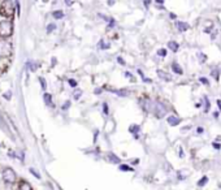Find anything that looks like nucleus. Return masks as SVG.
Wrapping results in <instances>:
<instances>
[{"instance_id":"1","label":"nucleus","mask_w":221,"mask_h":190,"mask_svg":"<svg viewBox=\"0 0 221 190\" xmlns=\"http://www.w3.org/2000/svg\"><path fill=\"white\" fill-rule=\"evenodd\" d=\"M13 52L12 43L9 40H7V38H0V59H5L9 57Z\"/></svg>"},{"instance_id":"2","label":"nucleus","mask_w":221,"mask_h":190,"mask_svg":"<svg viewBox=\"0 0 221 190\" xmlns=\"http://www.w3.org/2000/svg\"><path fill=\"white\" fill-rule=\"evenodd\" d=\"M13 34V24L10 20L0 22V38H8Z\"/></svg>"},{"instance_id":"3","label":"nucleus","mask_w":221,"mask_h":190,"mask_svg":"<svg viewBox=\"0 0 221 190\" xmlns=\"http://www.w3.org/2000/svg\"><path fill=\"white\" fill-rule=\"evenodd\" d=\"M13 13V3L12 0H4V1L1 3V7H0V14H3V16H12Z\"/></svg>"},{"instance_id":"4","label":"nucleus","mask_w":221,"mask_h":190,"mask_svg":"<svg viewBox=\"0 0 221 190\" xmlns=\"http://www.w3.org/2000/svg\"><path fill=\"white\" fill-rule=\"evenodd\" d=\"M1 176H3V180L5 182H8V184H13V182H16V180H17V174L12 168H5L3 171Z\"/></svg>"},{"instance_id":"5","label":"nucleus","mask_w":221,"mask_h":190,"mask_svg":"<svg viewBox=\"0 0 221 190\" xmlns=\"http://www.w3.org/2000/svg\"><path fill=\"white\" fill-rule=\"evenodd\" d=\"M174 26H176V29H177L179 33H185V31H187V30H190V29H191V26L187 24V22L179 21V20H177V21L174 22Z\"/></svg>"},{"instance_id":"6","label":"nucleus","mask_w":221,"mask_h":190,"mask_svg":"<svg viewBox=\"0 0 221 190\" xmlns=\"http://www.w3.org/2000/svg\"><path fill=\"white\" fill-rule=\"evenodd\" d=\"M103 89H108V87L104 86ZM108 90L112 91V92H115V94H117L118 96H121V98L129 96V94H130V91H129V90H126V89H108Z\"/></svg>"},{"instance_id":"7","label":"nucleus","mask_w":221,"mask_h":190,"mask_svg":"<svg viewBox=\"0 0 221 190\" xmlns=\"http://www.w3.org/2000/svg\"><path fill=\"white\" fill-rule=\"evenodd\" d=\"M167 46H168V50L169 51H172L173 54H177V52L179 51V43L178 42H176V40H168V43H167Z\"/></svg>"},{"instance_id":"8","label":"nucleus","mask_w":221,"mask_h":190,"mask_svg":"<svg viewBox=\"0 0 221 190\" xmlns=\"http://www.w3.org/2000/svg\"><path fill=\"white\" fill-rule=\"evenodd\" d=\"M170 69H172V72H173L174 74H177V76H183V69H182V66L178 64L177 61H173L170 64Z\"/></svg>"},{"instance_id":"9","label":"nucleus","mask_w":221,"mask_h":190,"mask_svg":"<svg viewBox=\"0 0 221 190\" xmlns=\"http://www.w3.org/2000/svg\"><path fill=\"white\" fill-rule=\"evenodd\" d=\"M156 74H157V77H159L160 80L165 81V82H170V81H172V77L167 72H164V70H161V69H157L156 70Z\"/></svg>"},{"instance_id":"10","label":"nucleus","mask_w":221,"mask_h":190,"mask_svg":"<svg viewBox=\"0 0 221 190\" xmlns=\"http://www.w3.org/2000/svg\"><path fill=\"white\" fill-rule=\"evenodd\" d=\"M167 121L170 126H177V125H179V122H181V118H178L176 116H168Z\"/></svg>"},{"instance_id":"11","label":"nucleus","mask_w":221,"mask_h":190,"mask_svg":"<svg viewBox=\"0 0 221 190\" xmlns=\"http://www.w3.org/2000/svg\"><path fill=\"white\" fill-rule=\"evenodd\" d=\"M209 74H211V77L215 78L216 82H219V81H220V74H221V69L220 68H213Z\"/></svg>"},{"instance_id":"12","label":"nucleus","mask_w":221,"mask_h":190,"mask_svg":"<svg viewBox=\"0 0 221 190\" xmlns=\"http://www.w3.org/2000/svg\"><path fill=\"white\" fill-rule=\"evenodd\" d=\"M52 17H54L55 20H63V18L65 17V13L63 12L61 9H57V10H54V12H52Z\"/></svg>"},{"instance_id":"13","label":"nucleus","mask_w":221,"mask_h":190,"mask_svg":"<svg viewBox=\"0 0 221 190\" xmlns=\"http://www.w3.org/2000/svg\"><path fill=\"white\" fill-rule=\"evenodd\" d=\"M98 48H99V50H103V51L109 50V48H111V43H104V39H100L99 42H98Z\"/></svg>"},{"instance_id":"14","label":"nucleus","mask_w":221,"mask_h":190,"mask_svg":"<svg viewBox=\"0 0 221 190\" xmlns=\"http://www.w3.org/2000/svg\"><path fill=\"white\" fill-rule=\"evenodd\" d=\"M156 55L159 57H167L168 56V48H159V50L156 51Z\"/></svg>"},{"instance_id":"15","label":"nucleus","mask_w":221,"mask_h":190,"mask_svg":"<svg viewBox=\"0 0 221 190\" xmlns=\"http://www.w3.org/2000/svg\"><path fill=\"white\" fill-rule=\"evenodd\" d=\"M196 57H198V60H199V63H205L208 60V56L204 54V52H198Z\"/></svg>"},{"instance_id":"16","label":"nucleus","mask_w":221,"mask_h":190,"mask_svg":"<svg viewBox=\"0 0 221 190\" xmlns=\"http://www.w3.org/2000/svg\"><path fill=\"white\" fill-rule=\"evenodd\" d=\"M129 132L132 133V134H138V133L141 132V126H139V125H135V124L130 125V128H129Z\"/></svg>"},{"instance_id":"17","label":"nucleus","mask_w":221,"mask_h":190,"mask_svg":"<svg viewBox=\"0 0 221 190\" xmlns=\"http://www.w3.org/2000/svg\"><path fill=\"white\" fill-rule=\"evenodd\" d=\"M107 24H108V25H107V30H111V29H115V28H116L117 22H116V20H115L113 17H111V18H109V21H108Z\"/></svg>"},{"instance_id":"18","label":"nucleus","mask_w":221,"mask_h":190,"mask_svg":"<svg viewBox=\"0 0 221 190\" xmlns=\"http://www.w3.org/2000/svg\"><path fill=\"white\" fill-rule=\"evenodd\" d=\"M43 99H44V103L47 104V106H52V95L46 92V94L43 95Z\"/></svg>"},{"instance_id":"19","label":"nucleus","mask_w":221,"mask_h":190,"mask_svg":"<svg viewBox=\"0 0 221 190\" xmlns=\"http://www.w3.org/2000/svg\"><path fill=\"white\" fill-rule=\"evenodd\" d=\"M57 29V25L56 24H48L47 25V34H51L52 31H55Z\"/></svg>"},{"instance_id":"20","label":"nucleus","mask_w":221,"mask_h":190,"mask_svg":"<svg viewBox=\"0 0 221 190\" xmlns=\"http://www.w3.org/2000/svg\"><path fill=\"white\" fill-rule=\"evenodd\" d=\"M102 107H103V113L106 115V116H108L109 115V106H108L107 102H103L102 103Z\"/></svg>"},{"instance_id":"21","label":"nucleus","mask_w":221,"mask_h":190,"mask_svg":"<svg viewBox=\"0 0 221 190\" xmlns=\"http://www.w3.org/2000/svg\"><path fill=\"white\" fill-rule=\"evenodd\" d=\"M108 159H109L112 163H120V162H121L118 156H116L115 154H108Z\"/></svg>"},{"instance_id":"22","label":"nucleus","mask_w":221,"mask_h":190,"mask_svg":"<svg viewBox=\"0 0 221 190\" xmlns=\"http://www.w3.org/2000/svg\"><path fill=\"white\" fill-rule=\"evenodd\" d=\"M203 100H204V112H208L209 107H211V103H209V100H208V96H204Z\"/></svg>"},{"instance_id":"23","label":"nucleus","mask_w":221,"mask_h":190,"mask_svg":"<svg viewBox=\"0 0 221 190\" xmlns=\"http://www.w3.org/2000/svg\"><path fill=\"white\" fill-rule=\"evenodd\" d=\"M20 190H31V186H30L28 182L22 181L21 184H20Z\"/></svg>"},{"instance_id":"24","label":"nucleus","mask_w":221,"mask_h":190,"mask_svg":"<svg viewBox=\"0 0 221 190\" xmlns=\"http://www.w3.org/2000/svg\"><path fill=\"white\" fill-rule=\"evenodd\" d=\"M199 82L203 83L204 86H211V83H209V80L207 77H199Z\"/></svg>"},{"instance_id":"25","label":"nucleus","mask_w":221,"mask_h":190,"mask_svg":"<svg viewBox=\"0 0 221 190\" xmlns=\"http://www.w3.org/2000/svg\"><path fill=\"white\" fill-rule=\"evenodd\" d=\"M26 65L29 66V69L31 70V72H35V70H36V68H38V66H39V65H36L35 63H33V61H29Z\"/></svg>"},{"instance_id":"26","label":"nucleus","mask_w":221,"mask_h":190,"mask_svg":"<svg viewBox=\"0 0 221 190\" xmlns=\"http://www.w3.org/2000/svg\"><path fill=\"white\" fill-rule=\"evenodd\" d=\"M68 83H69V86L70 87H73V89H77V86H78V82L74 78H69L68 80Z\"/></svg>"},{"instance_id":"27","label":"nucleus","mask_w":221,"mask_h":190,"mask_svg":"<svg viewBox=\"0 0 221 190\" xmlns=\"http://www.w3.org/2000/svg\"><path fill=\"white\" fill-rule=\"evenodd\" d=\"M120 171H124V172H125V171H126V172H132V171H134V169L132 168V167L126 165V164H121V165H120Z\"/></svg>"},{"instance_id":"28","label":"nucleus","mask_w":221,"mask_h":190,"mask_svg":"<svg viewBox=\"0 0 221 190\" xmlns=\"http://www.w3.org/2000/svg\"><path fill=\"white\" fill-rule=\"evenodd\" d=\"M81 95H82V90H80V89H77V90L73 92V98H74V100H78V99L81 98Z\"/></svg>"},{"instance_id":"29","label":"nucleus","mask_w":221,"mask_h":190,"mask_svg":"<svg viewBox=\"0 0 221 190\" xmlns=\"http://www.w3.org/2000/svg\"><path fill=\"white\" fill-rule=\"evenodd\" d=\"M116 61H117V63H118V64L121 65V66H126V61L124 60V59H122V56H120V55H118L117 57H116Z\"/></svg>"},{"instance_id":"30","label":"nucleus","mask_w":221,"mask_h":190,"mask_svg":"<svg viewBox=\"0 0 221 190\" xmlns=\"http://www.w3.org/2000/svg\"><path fill=\"white\" fill-rule=\"evenodd\" d=\"M124 77H125V78H129V80H132V81H134L133 73H132V72H129V70H126V72H124Z\"/></svg>"},{"instance_id":"31","label":"nucleus","mask_w":221,"mask_h":190,"mask_svg":"<svg viewBox=\"0 0 221 190\" xmlns=\"http://www.w3.org/2000/svg\"><path fill=\"white\" fill-rule=\"evenodd\" d=\"M143 7L146 9H150V7H151V3H152V0H143Z\"/></svg>"},{"instance_id":"32","label":"nucleus","mask_w":221,"mask_h":190,"mask_svg":"<svg viewBox=\"0 0 221 190\" xmlns=\"http://www.w3.org/2000/svg\"><path fill=\"white\" fill-rule=\"evenodd\" d=\"M39 82H40V85H42V89L44 90V89L47 87V83H46V80L44 78H42V77H39Z\"/></svg>"},{"instance_id":"33","label":"nucleus","mask_w":221,"mask_h":190,"mask_svg":"<svg viewBox=\"0 0 221 190\" xmlns=\"http://www.w3.org/2000/svg\"><path fill=\"white\" fill-rule=\"evenodd\" d=\"M168 16H169V18H170V20H177V18H178V16H177V14H176V13H173V12H169V13H168Z\"/></svg>"},{"instance_id":"34","label":"nucleus","mask_w":221,"mask_h":190,"mask_svg":"<svg viewBox=\"0 0 221 190\" xmlns=\"http://www.w3.org/2000/svg\"><path fill=\"white\" fill-rule=\"evenodd\" d=\"M69 107H70V102H69V100H66V102H65L64 104H63V107H61V108H63L64 111H66Z\"/></svg>"},{"instance_id":"35","label":"nucleus","mask_w":221,"mask_h":190,"mask_svg":"<svg viewBox=\"0 0 221 190\" xmlns=\"http://www.w3.org/2000/svg\"><path fill=\"white\" fill-rule=\"evenodd\" d=\"M207 181H208V177H203V178H202V180H200L199 182H198V185H199V186H203V185H204Z\"/></svg>"},{"instance_id":"36","label":"nucleus","mask_w":221,"mask_h":190,"mask_svg":"<svg viewBox=\"0 0 221 190\" xmlns=\"http://www.w3.org/2000/svg\"><path fill=\"white\" fill-rule=\"evenodd\" d=\"M212 146H213L215 150H221V143H219V142H213Z\"/></svg>"},{"instance_id":"37","label":"nucleus","mask_w":221,"mask_h":190,"mask_svg":"<svg viewBox=\"0 0 221 190\" xmlns=\"http://www.w3.org/2000/svg\"><path fill=\"white\" fill-rule=\"evenodd\" d=\"M64 3L66 7H72L74 4V0H64Z\"/></svg>"},{"instance_id":"38","label":"nucleus","mask_w":221,"mask_h":190,"mask_svg":"<svg viewBox=\"0 0 221 190\" xmlns=\"http://www.w3.org/2000/svg\"><path fill=\"white\" fill-rule=\"evenodd\" d=\"M137 73H138V74H139L141 80H143V78H146V76H144V73H143V72H142V69H139V68H138V69H137Z\"/></svg>"},{"instance_id":"39","label":"nucleus","mask_w":221,"mask_h":190,"mask_svg":"<svg viewBox=\"0 0 221 190\" xmlns=\"http://www.w3.org/2000/svg\"><path fill=\"white\" fill-rule=\"evenodd\" d=\"M155 3H156V5L163 7L164 4H165V0H155Z\"/></svg>"},{"instance_id":"40","label":"nucleus","mask_w":221,"mask_h":190,"mask_svg":"<svg viewBox=\"0 0 221 190\" xmlns=\"http://www.w3.org/2000/svg\"><path fill=\"white\" fill-rule=\"evenodd\" d=\"M212 29H213V25H211L209 28H205V29H204V33H205V34H211Z\"/></svg>"},{"instance_id":"41","label":"nucleus","mask_w":221,"mask_h":190,"mask_svg":"<svg viewBox=\"0 0 221 190\" xmlns=\"http://www.w3.org/2000/svg\"><path fill=\"white\" fill-rule=\"evenodd\" d=\"M116 4V0H107V5L108 7H113Z\"/></svg>"},{"instance_id":"42","label":"nucleus","mask_w":221,"mask_h":190,"mask_svg":"<svg viewBox=\"0 0 221 190\" xmlns=\"http://www.w3.org/2000/svg\"><path fill=\"white\" fill-rule=\"evenodd\" d=\"M94 92H95L96 95H100V94H102V92H103V89L98 87V89H95V91H94Z\"/></svg>"},{"instance_id":"43","label":"nucleus","mask_w":221,"mask_h":190,"mask_svg":"<svg viewBox=\"0 0 221 190\" xmlns=\"http://www.w3.org/2000/svg\"><path fill=\"white\" fill-rule=\"evenodd\" d=\"M203 132H204L203 126H198V128H196V133H198V134H202Z\"/></svg>"},{"instance_id":"44","label":"nucleus","mask_w":221,"mask_h":190,"mask_svg":"<svg viewBox=\"0 0 221 190\" xmlns=\"http://www.w3.org/2000/svg\"><path fill=\"white\" fill-rule=\"evenodd\" d=\"M142 81H143L144 83H152V80H151V78H147V77H146V78H143V80H142Z\"/></svg>"},{"instance_id":"45","label":"nucleus","mask_w":221,"mask_h":190,"mask_svg":"<svg viewBox=\"0 0 221 190\" xmlns=\"http://www.w3.org/2000/svg\"><path fill=\"white\" fill-rule=\"evenodd\" d=\"M98 136H99V130H95V133H94V142H96V139H98Z\"/></svg>"},{"instance_id":"46","label":"nucleus","mask_w":221,"mask_h":190,"mask_svg":"<svg viewBox=\"0 0 221 190\" xmlns=\"http://www.w3.org/2000/svg\"><path fill=\"white\" fill-rule=\"evenodd\" d=\"M216 103H217V107H219V110H220V112H221V99H217Z\"/></svg>"},{"instance_id":"47","label":"nucleus","mask_w":221,"mask_h":190,"mask_svg":"<svg viewBox=\"0 0 221 190\" xmlns=\"http://www.w3.org/2000/svg\"><path fill=\"white\" fill-rule=\"evenodd\" d=\"M211 34H212V35H211V39H212V40H215L216 35H217V31H213V33H211Z\"/></svg>"},{"instance_id":"48","label":"nucleus","mask_w":221,"mask_h":190,"mask_svg":"<svg viewBox=\"0 0 221 190\" xmlns=\"http://www.w3.org/2000/svg\"><path fill=\"white\" fill-rule=\"evenodd\" d=\"M179 158H183V150L179 147Z\"/></svg>"},{"instance_id":"49","label":"nucleus","mask_w":221,"mask_h":190,"mask_svg":"<svg viewBox=\"0 0 221 190\" xmlns=\"http://www.w3.org/2000/svg\"><path fill=\"white\" fill-rule=\"evenodd\" d=\"M219 115H220L219 112H213V117H215V118H219Z\"/></svg>"},{"instance_id":"50","label":"nucleus","mask_w":221,"mask_h":190,"mask_svg":"<svg viewBox=\"0 0 221 190\" xmlns=\"http://www.w3.org/2000/svg\"><path fill=\"white\" fill-rule=\"evenodd\" d=\"M4 98L5 99H9L10 98V92H8V94H4Z\"/></svg>"},{"instance_id":"51","label":"nucleus","mask_w":221,"mask_h":190,"mask_svg":"<svg viewBox=\"0 0 221 190\" xmlns=\"http://www.w3.org/2000/svg\"><path fill=\"white\" fill-rule=\"evenodd\" d=\"M138 163H139V160H138V159H135V160H133V164H138Z\"/></svg>"},{"instance_id":"52","label":"nucleus","mask_w":221,"mask_h":190,"mask_svg":"<svg viewBox=\"0 0 221 190\" xmlns=\"http://www.w3.org/2000/svg\"><path fill=\"white\" fill-rule=\"evenodd\" d=\"M195 107H196V108H200V107H202V104H200V103H196V104H195Z\"/></svg>"}]
</instances>
